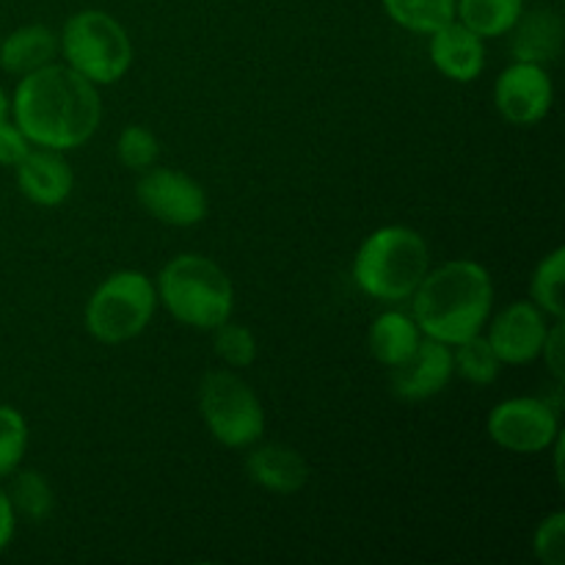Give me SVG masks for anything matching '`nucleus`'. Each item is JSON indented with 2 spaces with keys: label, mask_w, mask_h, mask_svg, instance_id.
<instances>
[{
  "label": "nucleus",
  "mask_w": 565,
  "mask_h": 565,
  "mask_svg": "<svg viewBox=\"0 0 565 565\" xmlns=\"http://www.w3.org/2000/svg\"><path fill=\"white\" fill-rule=\"evenodd\" d=\"M14 125L33 147L70 149L94 138L103 121V99L97 86L66 64H47L20 77L9 99Z\"/></svg>",
  "instance_id": "f257e3e1"
},
{
  "label": "nucleus",
  "mask_w": 565,
  "mask_h": 565,
  "mask_svg": "<svg viewBox=\"0 0 565 565\" xmlns=\"http://www.w3.org/2000/svg\"><path fill=\"white\" fill-rule=\"evenodd\" d=\"M494 307V281L475 259H452L428 270L412 296V318L423 337L458 345L480 334Z\"/></svg>",
  "instance_id": "f03ea898"
},
{
  "label": "nucleus",
  "mask_w": 565,
  "mask_h": 565,
  "mask_svg": "<svg viewBox=\"0 0 565 565\" xmlns=\"http://www.w3.org/2000/svg\"><path fill=\"white\" fill-rule=\"evenodd\" d=\"M430 270V252L417 230L403 224L370 232L353 257V281L364 296L401 303L414 296Z\"/></svg>",
  "instance_id": "7ed1b4c3"
},
{
  "label": "nucleus",
  "mask_w": 565,
  "mask_h": 565,
  "mask_svg": "<svg viewBox=\"0 0 565 565\" xmlns=\"http://www.w3.org/2000/svg\"><path fill=\"white\" fill-rule=\"evenodd\" d=\"M154 290L177 323L199 331L218 329L235 312V285L226 270L204 254H177L169 259Z\"/></svg>",
  "instance_id": "20e7f679"
},
{
  "label": "nucleus",
  "mask_w": 565,
  "mask_h": 565,
  "mask_svg": "<svg viewBox=\"0 0 565 565\" xmlns=\"http://www.w3.org/2000/svg\"><path fill=\"white\" fill-rule=\"evenodd\" d=\"M64 64L94 86H114L130 72L132 42L114 14L83 9L64 22L58 36Z\"/></svg>",
  "instance_id": "39448f33"
},
{
  "label": "nucleus",
  "mask_w": 565,
  "mask_h": 565,
  "mask_svg": "<svg viewBox=\"0 0 565 565\" xmlns=\"http://www.w3.org/2000/svg\"><path fill=\"white\" fill-rule=\"evenodd\" d=\"M158 309V290L141 270H116L88 296L83 320L103 345H121L141 334Z\"/></svg>",
  "instance_id": "423d86ee"
},
{
  "label": "nucleus",
  "mask_w": 565,
  "mask_h": 565,
  "mask_svg": "<svg viewBox=\"0 0 565 565\" xmlns=\"http://www.w3.org/2000/svg\"><path fill=\"white\" fill-rule=\"evenodd\" d=\"M204 428L230 450H248L265 436V412L257 392L235 370H210L199 384Z\"/></svg>",
  "instance_id": "0eeeda50"
},
{
  "label": "nucleus",
  "mask_w": 565,
  "mask_h": 565,
  "mask_svg": "<svg viewBox=\"0 0 565 565\" xmlns=\"http://www.w3.org/2000/svg\"><path fill=\"white\" fill-rule=\"evenodd\" d=\"M486 430L502 450L535 456L552 450V441L561 434V417L557 408L541 397H508L491 408Z\"/></svg>",
  "instance_id": "6e6552de"
},
{
  "label": "nucleus",
  "mask_w": 565,
  "mask_h": 565,
  "mask_svg": "<svg viewBox=\"0 0 565 565\" xmlns=\"http://www.w3.org/2000/svg\"><path fill=\"white\" fill-rule=\"evenodd\" d=\"M136 199L154 221L169 226H196L207 218L210 199L207 191L177 169L141 171L136 182Z\"/></svg>",
  "instance_id": "1a4fd4ad"
},
{
  "label": "nucleus",
  "mask_w": 565,
  "mask_h": 565,
  "mask_svg": "<svg viewBox=\"0 0 565 565\" xmlns=\"http://www.w3.org/2000/svg\"><path fill=\"white\" fill-rule=\"evenodd\" d=\"M555 86L546 66L513 61L494 83V105L508 125L533 127L550 116Z\"/></svg>",
  "instance_id": "9d476101"
},
{
  "label": "nucleus",
  "mask_w": 565,
  "mask_h": 565,
  "mask_svg": "<svg viewBox=\"0 0 565 565\" xmlns=\"http://www.w3.org/2000/svg\"><path fill=\"white\" fill-rule=\"evenodd\" d=\"M546 331H550L546 315L533 301H513L505 309H500V315L489 318L486 340L494 348L502 364L522 367V364L535 362L541 356Z\"/></svg>",
  "instance_id": "9b49d317"
},
{
  "label": "nucleus",
  "mask_w": 565,
  "mask_h": 565,
  "mask_svg": "<svg viewBox=\"0 0 565 565\" xmlns=\"http://www.w3.org/2000/svg\"><path fill=\"white\" fill-rule=\"evenodd\" d=\"M452 373H456V367H452V348L425 337L406 362L390 367L392 395L408 403L428 401V397H436L439 392L447 390Z\"/></svg>",
  "instance_id": "f8f14e48"
},
{
  "label": "nucleus",
  "mask_w": 565,
  "mask_h": 565,
  "mask_svg": "<svg viewBox=\"0 0 565 565\" xmlns=\"http://www.w3.org/2000/svg\"><path fill=\"white\" fill-rule=\"evenodd\" d=\"M14 174L22 196L39 207H58L75 188L70 160L58 149L31 147V152L14 166Z\"/></svg>",
  "instance_id": "ddd939ff"
},
{
  "label": "nucleus",
  "mask_w": 565,
  "mask_h": 565,
  "mask_svg": "<svg viewBox=\"0 0 565 565\" xmlns=\"http://www.w3.org/2000/svg\"><path fill=\"white\" fill-rule=\"evenodd\" d=\"M486 39L469 31L463 22L450 20L430 33V61L436 70L456 83H472L486 70Z\"/></svg>",
  "instance_id": "4468645a"
},
{
  "label": "nucleus",
  "mask_w": 565,
  "mask_h": 565,
  "mask_svg": "<svg viewBox=\"0 0 565 565\" xmlns=\"http://www.w3.org/2000/svg\"><path fill=\"white\" fill-rule=\"evenodd\" d=\"M246 475L259 489L290 497L309 483V463L296 447L252 445L246 456Z\"/></svg>",
  "instance_id": "2eb2a0df"
},
{
  "label": "nucleus",
  "mask_w": 565,
  "mask_h": 565,
  "mask_svg": "<svg viewBox=\"0 0 565 565\" xmlns=\"http://www.w3.org/2000/svg\"><path fill=\"white\" fill-rule=\"evenodd\" d=\"M563 39L565 22L557 11H522L519 22L511 28V55L513 61H527V64L546 66L561 58Z\"/></svg>",
  "instance_id": "dca6fc26"
},
{
  "label": "nucleus",
  "mask_w": 565,
  "mask_h": 565,
  "mask_svg": "<svg viewBox=\"0 0 565 565\" xmlns=\"http://www.w3.org/2000/svg\"><path fill=\"white\" fill-rule=\"evenodd\" d=\"M58 55V36L53 28L33 22V25H22L11 31L9 36L0 42V70L6 75L22 77L28 72H36L42 66L53 64Z\"/></svg>",
  "instance_id": "f3484780"
},
{
  "label": "nucleus",
  "mask_w": 565,
  "mask_h": 565,
  "mask_svg": "<svg viewBox=\"0 0 565 565\" xmlns=\"http://www.w3.org/2000/svg\"><path fill=\"white\" fill-rule=\"evenodd\" d=\"M423 342V331L414 323V318L403 312H384L370 323L367 331V348L373 353V359L384 367H397L401 362H406L417 345Z\"/></svg>",
  "instance_id": "a211bd4d"
},
{
  "label": "nucleus",
  "mask_w": 565,
  "mask_h": 565,
  "mask_svg": "<svg viewBox=\"0 0 565 565\" xmlns=\"http://www.w3.org/2000/svg\"><path fill=\"white\" fill-rule=\"evenodd\" d=\"M524 11V0H456V20L480 39L508 36Z\"/></svg>",
  "instance_id": "6ab92c4d"
},
{
  "label": "nucleus",
  "mask_w": 565,
  "mask_h": 565,
  "mask_svg": "<svg viewBox=\"0 0 565 565\" xmlns=\"http://www.w3.org/2000/svg\"><path fill=\"white\" fill-rule=\"evenodd\" d=\"M381 6L395 25L423 36L456 20V0H381Z\"/></svg>",
  "instance_id": "aec40b11"
},
{
  "label": "nucleus",
  "mask_w": 565,
  "mask_h": 565,
  "mask_svg": "<svg viewBox=\"0 0 565 565\" xmlns=\"http://www.w3.org/2000/svg\"><path fill=\"white\" fill-rule=\"evenodd\" d=\"M565 248L557 246L535 265L530 279V301L552 320L565 318Z\"/></svg>",
  "instance_id": "412c9836"
},
{
  "label": "nucleus",
  "mask_w": 565,
  "mask_h": 565,
  "mask_svg": "<svg viewBox=\"0 0 565 565\" xmlns=\"http://www.w3.org/2000/svg\"><path fill=\"white\" fill-rule=\"evenodd\" d=\"M452 367L469 384L491 386L497 381V375H500L502 362L497 359L494 348L489 345L483 331H480V334L452 345Z\"/></svg>",
  "instance_id": "4be33fe9"
},
{
  "label": "nucleus",
  "mask_w": 565,
  "mask_h": 565,
  "mask_svg": "<svg viewBox=\"0 0 565 565\" xmlns=\"http://www.w3.org/2000/svg\"><path fill=\"white\" fill-rule=\"evenodd\" d=\"M9 500L14 505L17 516L28 519V522H44L53 513V486L47 483L42 472H14V483H11Z\"/></svg>",
  "instance_id": "5701e85b"
},
{
  "label": "nucleus",
  "mask_w": 565,
  "mask_h": 565,
  "mask_svg": "<svg viewBox=\"0 0 565 565\" xmlns=\"http://www.w3.org/2000/svg\"><path fill=\"white\" fill-rule=\"evenodd\" d=\"M213 348L218 353L221 362L232 370H241V367H252L257 362V337L248 326L241 323H221L218 329H213Z\"/></svg>",
  "instance_id": "b1692460"
},
{
  "label": "nucleus",
  "mask_w": 565,
  "mask_h": 565,
  "mask_svg": "<svg viewBox=\"0 0 565 565\" xmlns=\"http://www.w3.org/2000/svg\"><path fill=\"white\" fill-rule=\"evenodd\" d=\"M28 450V423L14 406L0 403V480L20 469Z\"/></svg>",
  "instance_id": "393cba45"
},
{
  "label": "nucleus",
  "mask_w": 565,
  "mask_h": 565,
  "mask_svg": "<svg viewBox=\"0 0 565 565\" xmlns=\"http://www.w3.org/2000/svg\"><path fill=\"white\" fill-rule=\"evenodd\" d=\"M160 143L154 138L152 130H147L143 125H127L119 132V141H116V158L125 169L130 171H147L158 163Z\"/></svg>",
  "instance_id": "a878e982"
},
{
  "label": "nucleus",
  "mask_w": 565,
  "mask_h": 565,
  "mask_svg": "<svg viewBox=\"0 0 565 565\" xmlns=\"http://www.w3.org/2000/svg\"><path fill=\"white\" fill-rule=\"evenodd\" d=\"M533 555L544 565H565V513L555 511L535 527Z\"/></svg>",
  "instance_id": "bb28decb"
},
{
  "label": "nucleus",
  "mask_w": 565,
  "mask_h": 565,
  "mask_svg": "<svg viewBox=\"0 0 565 565\" xmlns=\"http://www.w3.org/2000/svg\"><path fill=\"white\" fill-rule=\"evenodd\" d=\"M33 143L28 141L25 132L14 125L11 119L0 121V166L6 169H14L28 152H31Z\"/></svg>",
  "instance_id": "cd10ccee"
},
{
  "label": "nucleus",
  "mask_w": 565,
  "mask_h": 565,
  "mask_svg": "<svg viewBox=\"0 0 565 565\" xmlns=\"http://www.w3.org/2000/svg\"><path fill=\"white\" fill-rule=\"evenodd\" d=\"M541 356H544L546 370L555 375L557 384H563V375H565V370H563V364H565V323L563 320H555V323L550 326L544 348H541Z\"/></svg>",
  "instance_id": "c85d7f7f"
},
{
  "label": "nucleus",
  "mask_w": 565,
  "mask_h": 565,
  "mask_svg": "<svg viewBox=\"0 0 565 565\" xmlns=\"http://www.w3.org/2000/svg\"><path fill=\"white\" fill-rule=\"evenodd\" d=\"M17 533V511L9 500V491L0 489V552L9 550Z\"/></svg>",
  "instance_id": "c756f323"
},
{
  "label": "nucleus",
  "mask_w": 565,
  "mask_h": 565,
  "mask_svg": "<svg viewBox=\"0 0 565 565\" xmlns=\"http://www.w3.org/2000/svg\"><path fill=\"white\" fill-rule=\"evenodd\" d=\"M555 447V475H557V483L563 486V450H565V439H563V430L557 434V439L552 441Z\"/></svg>",
  "instance_id": "7c9ffc66"
},
{
  "label": "nucleus",
  "mask_w": 565,
  "mask_h": 565,
  "mask_svg": "<svg viewBox=\"0 0 565 565\" xmlns=\"http://www.w3.org/2000/svg\"><path fill=\"white\" fill-rule=\"evenodd\" d=\"M9 110H11L9 97H6V92H3V88H0V121L9 119Z\"/></svg>",
  "instance_id": "2f4dec72"
}]
</instances>
